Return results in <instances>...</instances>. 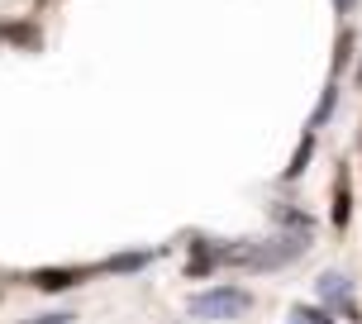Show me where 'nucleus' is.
Wrapping results in <instances>:
<instances>
[{"label": "nucleus", "instance_id": "obj_9", "mask_svg": "<svg viewBox=\"0 0 362 324\" xmlns=\"http://www.w3.org/2000/svg\"><path fill=\"white\" fill-rule=\"evenodd\" d=\"M110 267H119V272H124V267H144V253H134V258H115Z\"/></svg>", "mask_w": 362, "mask_h": 324}, {"label": "nucleus", "instance_id": "obj_8", "mask_svg": "<svg viewBox=\"0 0 362 324\" xmlns=\"http://www.w3.org/2000/svg\"><path fill=\"white\" fill-rule=\"evenodd\" d=\"M348 48H353V34H344V38H339V53H334V67H344V62H348Z\"/></svg>", "mask_w": 362, "mask_h": 324}, {"label": "nucleus", "instance_id": "obj_1", "mask_svg": "<svg viewBox=\"0 0 362 324\" xmlns=\"http://www.w3.org/2000/svg\"><path fill=\"white\" fill-rule=\"evenodd\" d=\"M305 253V238H272V243H248V248H229L224 262L234 267H281L291 258Z\"/></svg>", "mask_w": 362, "mask_h": 324}, {"label": "nucleus", "instance_id": "obj_10", "mask_svg": "<svg viewBox=\"0 0 362 324\" xmlns=\"http://www.w3.org/2000/svg\"><path fill=\"white\" fill-rule=\"evenodd\" d=\"M34 324H72V315H38Z\"/></svg>", "mask_w": 362, "mask_h": 324}, {"label": "nucleus", "instance_id": "obj_11", "mask_svg": "<svg viewBox=\"0 0 362 324\" xmlns=\"http://www.w3.org/2000/svg\"><path fill=\"white\" fill-rule=\"evenodd\" d=\"M334 5H339V10H344V15H348V10H353V5H358V0H334Z\"/></svg>", "mask_w": 362, "mask_h": 324}, {"label": "nucleus", "instance_id": "obj_4", "mask_svg": "<svg viewBox=\"0 0 362 324\" xmlns=\"http://www.w3.org/2000/svg\"><path fill=\"white\" fill-rule=\"evenodd\" d=\"M348 215H353V196H348V172H339V181H334V224L344 229Z\"/></svg>", "mask_w": 362, "mask_h": 324}, {"label": "nucleus", "instance_id": "obj_7", "mask_svg": "<svg viewBox=\"0 0 362 324\" xmlns=\"http://www.w3.org/2000/svg\"><path fill=\"white\" fill-rule=\"evenodd\" d=\"M296 320H305V324H334V320H329V310H296Z\"/></svg>", "mask_w": 362, "mask_h": 324}, {"label": "nucleus", "instance_id": "obj_2", "mask_svg": "<svg viewBox=\"0 0 362 324\" xmlns=\"http://www.w3.org/2000/svg\"><path fill=\"white\" fill-rule=\"evenodd\" d=\"M243 310H253V296L238 287H215V291L191 296V315L196 320H238Z\"/></svg>", "mask_w": 362, "mask_h": 324}, {"label": "nucleus", "instance_id": "obj_3", "mask_svg": "<svg viewBox=\"0 0 362 324\" xmlns=\"http://www.w3.org/2000/svg\"><path fill=\"white\" fill-rule=\"evenodd\" d=\"M81 277H86L81 267H38L34 277H29V282H34L38 291H72L76 282H81Z\"/></svg>", "mask_w": 362, "mask_h": 324}, {"label": "nucleus", "instance_id": "obj_5", "mask_svg": "<svg viewBox=\"0 0 362 324\" xmlns=\"http://www.w3.org/2000/svg\"><path fill=\"white\" fill-rule=\"evenodd\" d=\"M320 296H325V301H339V306H348V282L329 272V277H320Z\"/></svg>", "mask_w": 362, "mask_h": 324}, {"label": "nucleus", "instance_id": "obj_6", "mask_svg": "<svg viewBox=\"0 0 362 324\" xmlns=\"http://www.w3.org/2000/svg\"><path fill=\"white\" fill-rule=\"evenodd\" d=\"M310 148H315V144H310V139H305V144H300V148H296V158H291L286 177H300V172H305V162H310Z\"/></svg>", "mask_w": 362, "mask_h": 324}]
</instances>
